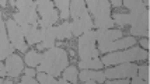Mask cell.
<instances>
[{"label": "cell", "instance_id": "20", "mask_svg": "<svg viewBox=\"0 0 150 84\" xmlns=\"http://www.w3.org/2000/svg\"><path fill=\"white\" fill-rule=\"evenodd\" d=\"M41 59H42V55L41 53H38L37 51H30L27 52L25 55V63L30 67H37V66H39V63H41Z\"/></svg>", "mask_w": 150, "mask_h": 84}, {"label": "cell", "instance_id": "26", "mask_svg": "<svg viewBox=\"0 0 150 84\" xmlns=\"http://www.w3.org/2000/svg\"><path fill=\"white\" fill-rule=\"evenodd\" d=\"M53 4H56L60 11H67L69 10V4H70V0H53Z\"/></svg>", "mask_w": 150, "mask_h": 84}, {"label": "cell", "instance_id": "3", "mask_svg": "<svg viewBox=\"0 0 150 84\" xmlns=\"http://www.w3.org/2000/svg\"><path fill=\"white\" fill-rule=\"evenodd\" d=\"M16 7L18 8L17 13L13 14V20L18 25L31 24L38 27V14H37V3L34 0H17Z\"/></svg>", "mask_w": 150, "mask_h": 84}, {"label": "cell", "instance_id": "21", "mask_svg": "<svg viewBox=\"0 0 150 84\" xmlns=\"http://www.w3.org/2000/svg\"><path fill=\"white\" fill-rule=\"evenodd\" d=\"M62 73H63V78H66L67 81H70V83H77V81H79L77 67H74V66L65 67Z\"/></svg>", "mask_w": 150, "mask_h": 84}, {"label": "cell", "instance_id": "16", "mask_svg": "<svg viewBox=\"0 0 150 84\" xmlns=\"http://www.w3.org/2000/svg\"><path fill=\"white\" fill-rule=\"evenodd\" d=\"M79 78L83 83H104L105 81V74L100 70H94V69H81Z\"/></svg>", "mask_w": 150, "mask_h": 84}, {"label": "cell", "instance_id": "2", "mask_svg": "<svg viewBox=\"0 0 150 84\" xmlns=\"http://www.w3.org/2000/svg\"><path fill=\"white\" fill-rule=\"evenodd\" d=\"M149 56L147 51H143L140 48H128L126 51H112L108 52V55L103 58V65L111 66L119 65V63H126V62H135V60H143Z\"/></svg>", "mask_w": 150, "mask_h": 84}, {"label": "cell", "instance_id": "9", "mask_svg": "<svg viewBox=\"0 0 150 84\" xmlns=\"http://www.w3.org/2000/svg\"><path fill=\"white\" fill-rule=\"evenodd\" d=\"M94 18L98 17H110L111 16V3L110 0H86Z\"/></svg>", "mask_w": 150, "mask_h": 84}, {"label": "cell", "instance_id": "7", "mask_svg": "<svg viewBox=\"0 0 150 84\" xmlns=\"http://www.w3.org/2000/svg\"><path fill=\"white\" fill-rule=\"evenodd\" d=\"M107 78H128V77H135L137 74V66L133 65L132 62H126V63H119L117 67H111L104 71Z\"/></svg>", "mask_w": 150, "mask_h": 84}, {"label": "cell", "instance_id": "31", "mask_svg": "<svg viewBox=\"0 0 150 84\" xmlns=\"http://www.w3.org/2000/svg\"><path fill=\"white\" fill-rule=\"evenodd\" d=\"M132 83H133V84H143V83H146V81H144L143 78L136 77V76H135V77L132 78Z\"/></svg>", "mask_w": 150, "mask_h": 84}, {"label": "cell", "instance_id": "35", "mask_svg": "<svg viewBox=\"0 0 150 84\" xmlns=\"http://www.w3.org/2000/svg\"><path fill=\"white\" fill-rule=\"evenodd\" d=\"M25 74H30V76H35V70H34V67H30V69H25L24 70Z\"/></svg>", "mask_w": 150, "mask_h": 84}, {"label": "cell", "instance_id": "15", "mask_svg": "<svg viewBox=\"0 0 150 84\" xmlns=\"http://www.w3.org/2000/svg\"><path fill=\"white\" fill-rule=\"evenodd\" d=\"M21 28H23V34H24V38L27 39L28 45H35V44H39L42 41L41 28H38L37 25L24 24V25H21Z\"/></svg>", "mask_w": 150, "mask_h": 84}, {"label": "cell", "instance_id": "14", "mask_svg": "<svg viewBox=\"0 0 150 84\" xmlns=\"http://www.w3.org/2000/svg\"><path fill=\"white\" fill-rule=\"evenodd\" d=\"M41 28V35H42V44H39L38 49L42 51V49H49V48H53L56 45L55 44V39H56V27H39Z\"/></svg>", "mask_w": 150, "mask_h": 84}, {"label": "cell", "instance_id": "23", "mask_svg": "<svg viewBox=\"0 0 150 84\" xmlns=\"http://www.w3.org/2000/svg\"><path fill=\"white\" fill-rule=\"evenodd\" d=\"M37 78H38L37 81L41 84H58V80L55 78V76L46 73V71H39Z\"/></svg>", "mask_w": 150, "mask_h": 84}, {"label": "cell", "instance_id": "4", "mask_svg": "<svg viewBox=\"0 0 150 84\" xmlns=\"http://www.w3.org/2000/svg\"><path fill=\"white\" fill-rule=\"evenodd\" d=\"M79 38V58L81 60L91 58H98L100 51L96 48V31L88 30L83 32Z\"/></svg>", "mask_w": 150, "mask_h": 84}, {"label": "cell", "instance_id": "32", "mask_svg": "<svg viewBox=\"0 0 150 84\" xmlns=\"http://www.w3.org/2000/svg\"><path fill=\"white\" fill-rule=\"evenodd\" d=\"M62 20H67L69 17H70V13H69V10L67 11H60V16H59Z\"/></svg>", "mask_w": 150, "mask_h": 84}, {"label": "cell", "instance_id": "40", "mask_svg": "<svg viewBox=\"0 0 150 84\" xmlns=\"http://www.w3.org/2000/svg\"><path fill=\"white\" fill-rule=\"evenodd\" d=\"M142 1H143V3H144V6H146V7L149 6V3H150L149 0H142Z\"/></svg>", "mask_w": 150, "mask_h": 84}, {"label": "cell", "instance_id": "30", "mask_svg": "<svg viewBox=\"0 0 150 84\" xmlns=\"http://www.w3.org/2000/svg\"><path fill=\"white\" fill-rule=\"evenodd\" d=\"M7 74V71H6V66L1 63V60H0V77H4Z\"/></svg>", "mask_w": 150, "mask_h": 84}, {"label": "cell", "instance_id": "39", "mask_svg": "<svg viewBox=\"0 0 150 84\" xmlns=\"http://www.w3.org/2000/svg\"><path fill=\"white\" fill-rule=\"evenodd\" d=\"M45 1H49V0H35L37 4H38V3H45Z\"/></svg>", "mask_w": 150, "mask_h": 84}, {"label": "cell", "instance_id": "25", "mask_svg": "<svg viewBox=\"0 0 150 84\" xmlns=\"http://www.w3.org/2000/svg\"><path fill=\"white\" fill-rule=\"evenodd\" d=\"M137 73H139V77L143 78L146 83H149V66H137Z\"/></svg>", "mask_w": 150, "mask_h": 84}, {"label": "cell", "instance_id": "24", "mask_svg": "<svg viewBox=\"0 0 150 84\" xmlns=\"http://www.w3.org/2000/svg\"><path fill=\"white\" fill-rule=\"evenodd\" d=\"M114 24L118 25H126V24H131V14H114Z\"/></svg>", "mask_w": 150, "mask_h": 84}, {"label": "cell", "instance_id": "38", "mask_svg": "<svg viewBox=\"0 0 150 84\" xmlns=\"http://www.w3.org/2000/svg\"><path fill=\"white\" fill-rule=\"evenodd\" d=\"M13 80H3V84H11Z\"/></svg>", "mask_w": 150, "mask_h": 84}, {"label": "cell", "instance_id": "18", "mask_svg": "<svg viewBox=\"0 0 150 84\" xmlns=\"http://www.w3.org/2000/svg\"><path fill=\"white\" fill-rule=\"evenodd\" d=\"M73 37L70 23H63L56 27V38L58 39H70Z\"/></svg>", "mask_w": 150, "mask_h": 84}, {"label": "cell", "instance_id": "5", "mask_svg": "<svg viewBox=\"0 0 150 84\" xmlns=\"http://www.w3.org/2000/svg\"><path fill=\"white\" fill-rule=\"evenodd\" d=\"M6 30L7 35H8V41L11 42L14 49L20 52H27V44L24 41V34H23V28L18 25L11 17L6 21Z\"/></svg>", "mask_w": 150, "mask_h": 84}, {"label": "cell", "instance_id": "12", "mask_svg": "<svg viewBox=\"0 0 150 84\" xmlns=\"http://www.w3.org/2000/svg\"><path fill=\"white\" fill-rule=\"evenodd\" d=\"M136 44V39L135 37H126L124 39H115V41H112L110 44H107V45L101 46V48H98V51L100 53H108V52H112V51H121V49H128V48H131L132 45H135Z\"/></svg>", "mask_w": 150, "mask_h": 84}, {"label": "cell", "instance_id": "1", "mask_svg": "<svg viewBox=\"0 0 150 84\" xmlns=\"http://www.w3.org/2000/svg\"><path fill=\"white\" fill-rule=\"evenodd\" d=\"M65 67H67V53L65 49L53 46L42 55L38 70L46 71L52 76H59Z\"/></svg>", "mask_w": 150, "mask_h": 84}, {"label": "cell", "instance_id": "34", "mask_svg": "<svg viewBox=\"0 0 150 84\" xmlns=\"http://www.w3.org/2000/svg\"><path fill=\"white\" fill-rule=\"evenodd\" d=\"M140 45L143 46V48H146V51H147V49H149V39H147V38L142 39V41H140Z\"/></svg>", "mask_w": 150, "mask_h": 84}, {"label": "cell", "instance_id": "22", "mask_svg": "<svg viewBox=\"0 0 150 84\" xmlns=\"http://www.w3.org/2000/svg\"><path fill=\"white\" fill-rule=\"evenodd\" d=\"M93 24L97 28H111L114 25V20L110 17H98V18L93 20Z\"/></svg>", "mask_w": 150, "mask_h": 84}, {"label": "cell", "instance_id": "8", "mask_svg": "<svg viewBox=\"0 0 150 84\" xmlns=\"http://www.w3.org/2000/svg\"><path fill=\"white\" fill-rule=\"evenodd\" d=\"M70 25H72V34L73 35L80 37L83 32L88 31V30H91L93 27H94V24H93V18L90 17L88 11L86 10L81 16H79V17H76V18H73V23H70Z\"/></svg>", "mask_w": 150, "mask_h": 84}, {"label": "cell", "instance_id": "6", "mask_svg": "<svg viewBox=\"0 0 150 84\" xmlns=\"http://www.w3.org/2000/svg\"><path fill=\"white\" fill-rule=\"evenodd\" d=\"M37 11H38L39 17L38 25L39 27H51L53 25L59 20V16L55 10V4L52 0L45 1V3H38L37 4Z\"/></svg>", "mask_w": 150, "mask_h": 84}, {"label": "cell", "instance_id": "28", "mask_svg": "<svg viewBox=\"0 0 150 84\" xmlns=\"http://www.w3.org/2000/svg\"><path fill=\"white\" fill-rule=\"evenodd\" d=\"M110 84H128L129 83V80L128 78H118V80H111V81H108Z\"/></svg>", "mask_w": 150, "mask_h": 84}, {"label": "cell", "instance_id": "17", "mask_svg": "<svg viewBox=\"0 0 150 84\" xmlns=\"http://www.w3.org/2000/svg\"><path fill=\"white\" fill-rule=\"evenodd\" d=\"M86 10V1L84 0H72L70 4H69V13H70V17L72 18H76L79 16L84 13Z\"/></svg>", "mask_w": 150, "mask_h": 84}, {"label": "cell", "instance_id": "10", "mask_svg": "<svg viewBox=\"0 0 150 84\" xmlns=\"http://www.w3.org/2000/svg\"><path fill=\"white\" fill-rule=\"evenodd\" d=\"M122 37L121 30H110V28H98L96 31V42H98V48L110 44L115 39H119Z\"/></svg>", "mask_w": 150, "mask_h": 84}, {"label": "cell", "instance_id": "33", "mask_svg": "<svg viewBox=\"0 0 150 84\" xmlns=\"http://www.w3.org/2000/svg\"><path fill=\"white\" fill-rule=\"evenodd\" d=\"M110 3H111L114 7H121L122 6V0H110Z\"/></svg>", "mask_w": 150, "mask_h": 84}, {"label": "cell", "instance_id": "36", "mask_svg": "<svg viewBox=\"0 0 150 84\" xmlns=\"http://www.w3.org/2000/svg\"><path fill=\"white\" fill-rule=\"evenodd\" d=\"M58 83L59 84H66L67 83V80H66V78H60V80H58Z\"/></svg>", "mask_w": 150, "mask_h": 84}, {"label": "cell", "instance_id": "41", "mask_svg": "<svg viewBox=\"0 0 150 84\" xmlns=\"http://www.w3.org/2000/svg\"><path fill=\"white\" fill-rule=\"evenodd\" d=\"M0 84H3V78H0Z\"/></svg>", "mask_w": 150, "mask_h": 84}, {"label": "cell", "instance_id": "29", "mask_svg": "<svg viewBox=\"0 0 150 84\" xmlns=\"http://www.w3.org/2000/svg\"><path fill=\"white\" fill-rule=\"evenodd\" d=\"M133 3H135V0H122V4H124L128 10H131V8H132Z\"/></svg>", "mask_w": 150, "mask_h": 84}, {"label": "cell", "instance_id": "37", "mask_svg": "<svg viewBox=\"0 0 150 84\" xmlns=\"http://www.w3.org/2000/svg\"><path fill=\"white\" fill-rule=\"evenodd\" d=\"M6 3H7V0H0V6H1V7L6 6Z\"/></svg>", "mask_w": 150, "mask_h": 84}, {"label": "cell", "instance_id": "13", "mask_svg": "<svg viewBox=\"0 0 150 84\" xmlns=\"http://www.w3.org/2000/svg\"><path fill=\"white\" fill-rule=\"evenodd\" d=\"M6 71L10 77H18L20 73L24 69V63H23V59L17 56V55H8L6 58Z\"/></svg>", "mask_w": 150, "mask_h": 84}, {"label": "cell", "instance_id": "19", "mask_svg": "<svg viewBox=\"0 0 150 84\" xmlns=\"http://www.w3.org/2000/svg\"><path fill=\"white\" fill-rule=\"evenodd\" d=\"M103 67V62L98 58H91L81 60L79 63V69H94V70H100Z\"/></svg>", "mask_w": 150, "mask_h": 84}, {"label": "cell", "instance_id": "11", "mask_svg": "<svg viewBox=\"0 0 150 84\" xmlns=\"http://www.w3.org/2000/svg\"><path fill=\"white\" fill-rule=\"evenodd\" d=\"M13 45L8 41V35H7L6 30V23H3V17L0 13V60L6 59L8 55L13 53Z\"/></svg>", "mask_w": 150, "mask_h": 84}, {"label": "cell", "instance_id": "27", "mask_svg": "<svg viewBox=\"0 0 150 84\" xmlns=\"http://www.w3.org/2000/svg\"><path fill=\"white\" fill-rule=\"evenodd\" d=\"M21 83H23V84H35V83H38V81L34 78V76L24 74V76H23V78H21Z\"/></svg>", "mask_w": 150, "mask_h": 84}]
</instances>
